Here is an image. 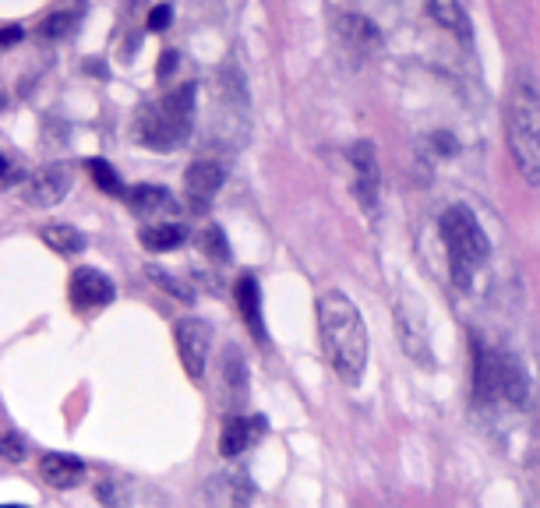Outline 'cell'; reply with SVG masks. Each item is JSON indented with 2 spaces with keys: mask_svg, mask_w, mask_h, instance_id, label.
<instances>
[{
  "mask_svg": "<svg viewBox=\"0 0 540 508\" xmlns=\"http://www.w3.org/2000/svg\"><path fill=\"white\" fill-rule=\"evenodd\" d=\"M318 332H322V350L329 357L339 381L357 385L368 367V325L353 307V300L339 290L322 293L318 300Z\"/></svg>",
  "mask_w": 540,
  "mask_h": 508,
  "instance_id": "obj_1",
  "label": "cell"
},
{
  "mask_svg": "<svg viewBox=\"0 0 540 508\" xmlns=\"http://www.w3.org/2000/svg\"><path fill=\"white\" fill-rule=\"evenodd\" d=\"M509 152L519 177L530 187H540V92L530 82H516L509 92Z\"/></svg>",
  "mask_w": 540,
  "mask_h": 508,
  "instance_id": "obj_2",
  "label": "cell"
},
{
  "mask_svg": "<svg viewBox=\"0 0 540 508\" xmlns=\"http://www.w3.org/2000/svg\"><path fill=\"white\" fill-rule=\"evenodd\" d=\"M195 82L177 85L163 99L149 103L138 117V138H142L145 149L152 152H173L188 142L191 135V120H195Z\"/></svg>",
  "mask_w": 540,
  "mask_h": 508,
  "instance_id": "obj_3",
  "label": "cell"
},
{
  "mask_svg": "<svg viewBox=\"0 0 540 508\" xmlns=\"http://www.w3.org/2000/svg\"><path fill=\"white\" fill-rule=\"evenodd\" d=\"M442 240L449 251V272L456 279L459 290H470L473 276H477L491 258V240L484 226L477 223L466 205H449L442 212Z\"/></svg>",
  "mask_w": 540,
  "mask_h": 508,
  "instance_id": "obj_4",
  "label": "cell"
},
{
  "mask_svg": "<svg viewBox=\"0 0 540 508\" xmlns=\"http://www.w3.org/2000/svg\"><path fill=\"white\" fill-rule=\"evenodd\" d=\"M473 353V399L477 406H488L495 399H505L512 406H526L530 385H526V371L512 353L491 350L480 339L470 343Z\"/></svg>",
  "mask_w": 540,
  "mask_h": 508,
  "instance_id": "obj_5",
  "label": "cell"
},
{
  "mask_svg": "<svg viewBox=\"0 0 540 508\" xmlns=\"http://www.w3.org/2000/svg\"><path fill=\"white\" fill-rule=\"evenodd\" d=\"M173 339H177V353L180 364L191 378H202L205 374V360H209V346H212V325L205 318H180L177 329H173Z\"/></svg>",
  "mask_w": 540,
  "mask_h": 508,
  "instance_id": "obj_6",
  "label": "cell"
},
{
  "mask_svg": "<svg viewBox=\"0 0 540 508\" xmlns=\"http://www.w3.org/2000/svg\"><path fill=\"white\" fill-rule=\"evenodd\" d=\"M350 166H353V195H357L360 209L368 212L371 219H378V184H382V173H378L375 145L371 142L353 145Z\"/></svg>",
  "mask_w": 540,
  "mask_h": 508,
  "instance_id": "obj_7",
  "label": "cell"
},
{
  "mask_svg": "<svg viewBox=\"0 0 540 508\" xmlns=\"http://www.w3.org/2000/svg\"><path fill=\"white\" fill-rule=\"evenodd\" d=\"M223 180H226V170H223V163H216V159H198V163H191L188 173H184L188 209L191 212H209L212 195L223 187Z\"/></svg>",
  "mask_w": 540,
  "mask_h": 508,
  "instance_id": "obj_8",
  "label": "cell"
},
{
  "mask_svg": "<svg viewBox=\"0 0 540 508\" xmlns=\"http://www.w3.org/2000/svg\"><path fill=\"white\" fill-rule=\"evenodd\" d=\"M396 322H399V339H403V350L410 353L413 360H420L424 367L435 364V357H431V346H428V325H424L420 304H413L410 297H403V300H399Z\"/></svg>",
  "mask_w": 540,
  "mask_h": 508,
  "instance_id": "obj_9",
  "label": "cell"
},
{
  "mask_svg": "<svg viewBox=\"0 0 540 508\" xmlns=\"http://www.w3.org/2000/svg\"><path fill=\"white\" fill-rule=\"evenodd\" d=\"M117 297V286L106 272L92 269H75L71 272V304L82 307V311H96V307H106L110 300Z\"/></svg>",
  "mask_w": 540,
  "mask_h": 508,
  "instance_id": "obj_10",
  "label": "cell"
},
{
  "mask_svg": "<svg viewBox=\"0 0 540 508\" xmlns=\"http://www.w3.org/2000/svg\"><path fill=\"white\" fill-rule=\"evenodd\" d=\"M71 180H75V170L68 163H50L29 180V205L36 209H46V205H57L68 198Z\"/></svg>",
  "mask_w": 540,
  "mask_h": 508,
  "instance_id": "obj_11",
  "label": "cell"
},
{
  "mask_svg": "<svg viewBox=\"0 0 540 508\" xmlns=\"http://www.w3.org/2000/svg\"><path fill=\"white\" fill-rule=\"evenodd\" d=\"M265 434V417H230L223 424V434H219V452L226 459L248 452L251 445H258Z\"/></svg>",
  "mask_w": 540,
  "mask_h": 508,
  "instance_id": "obj_12",
  "label": "cell"
},
{
  "mask_svg": "<svg viewBox=\"0 0 540 508\" xmlns=\"http://www.w3.org/2000/svg\"><path fill=\"white\" fill-rule=\"evenodd\" d=\"M237 307H240L244 325H248V332L255 336V343L258 346L269 343V332H265V318H262V286H258L255 276L237 279Z\"/></svg>",
  "mask_w": 540,
  "mask_h": 508,
  "instance_id": "obj_13",
  "label": "cell"
},
{
  "mask_svg": "<svg viewBox=\"0 0 540 508\" xmlns=\"http://www.w3.org/2000/svg\"><path fill=\"white\" fill-rule=\"evenodd\" d=\"M39 473H43V480L50 487L68 491V487H75L85 477V463L78 456H68V452H46L39 459Z\"/></svg>",
  "mask_w": 540,
  "mask_h": 508,
  "instance_id": "obj_14",
  "label": "cell"
},
{
  "mask_svg": "<svg viewBox=\"0 0 540 508\" xmlns=\"http://www.w3.org/2000/svg\"><path fill=\"white\" fill-rule=\"evenodd\" d=\"M339 36H343V43H350V50L360 53V57L382 43V32L375 29V22L360 15H339Z\"/></svg>",
  "mask_w": 540,
  "mask_h": 508,
  "instance_id": "obj_15",
  "label": "cell"
},
{
  "mask_svg": "<svg viewBox=\"0 0 540 508\" xmlns=\"http://www.w3.org/2000/svg\"><path fill=\"white\" fill-rule=\"evenodd\" d=\"M131 209L142 212V216H163V212H177L180 205L173 202V195L166 191V187H156V184H138L135 191L128 195Z\"/></svg>",
  "mask_w": 540,
  "mask_h": 508,
  "instance_id": "obj_16",
  "label": "cell"
},
{
  "mask_svg": "<svg viewBox=\"0 0 540 508\" xmlns=\"http://www.w3.org/2000/svg\"><path fill=\"white\" fill-rule=\"evenodd\" d=\"M209 498L219 505H244L251 498V477L248 473H219L209 480Z\"/></svg>",
  "mask_w": 540,
  "mask_h": 508,
  "instance_id": "obj_17",
  "label": "cell"
},
{
  "mask_svg": "<svg viewBox=\"0 0 540 508\" xmlns=\"http://www.w3.org/2000/svg\"><path fill=\"white\" fill-rule=\"evenodd\" d=\"M431 18H435L442 29H449L456 39L470 43L473 32H470V18L463 11V0H431Z\"/></svg>",
  "mask_w": 540,
  "mask_h": 508,
  "instance_id": "obj_18",
  "label": "cell"
},
{
  "mask_svg": "<svg viewBox=\"0 0 540 508\" xmlns=\"http://www.w3.org/2000/svg\"><path fill=\"white\" fill-rule=\"evenodd\" d=\"M39 237H43V244H50L57 254H82L85 251V233L78 230V226L71 223H46L39 226Z\"/></svg>",
  "mask_w": 540,
  "mask_h": 508,
  "instance_id": "obj_19",
  "label": "cell"
},
{
  "mask_svg": "<svg viewBox=\"0 0 540 508\" xmlns=\"http://www.w3.org/2000/svg\"><path fill=\"white\" fill-rule=\"evenodd\" d=\"M223 385L230 403H240V399L248 396V367L240 360V350H233V346L223 353Z\"/></svg>",
  "mask_w": 540,
  "mask_h": 508,
  "instance_id": "obj_20",
  "label": "cell"
},
{
  "mask_svg": "<svg viewBox=\"0 0 540 508\" xmlns=\"http://www.w3.org/2000/svg\"><path fill=\"white\" fill-rule=\"evenodd\" d=\"M188 240V230L180 223H152L142 230V244L149 247V251H173V247H180Z\"/></svg>",
  "mask_w": 540,
  "mask_h": 508,
  "instance_id": "obj_21",
  "label": "cell"
},
{
  "mask_svg": "<svg viewBox=\"0 0 540 508\" xmlns=\"http://www.w3.org/2000/svg\"><path fill=\"white\" fill-rule=\"evenodd\" d=\"M78 18H82V8H68V11H53V15L43 18V25H39V36L43 39H64L71 29L78 25Z\"/></svg>",
  "mask_w": 540,
  "mask_h": 508,
  "instance_id": "obj_22",
  "label": "cell"
},
{
  "mask_svg": "<svg viewBox=\"0 0 540 508\" xmlns=\"http://www.w3.org/2000/svg\"><path fill=\"white\" fill-rule=\"evenodd\" d=\"M145 276H149L152 283L159 286V290H166V293H170V297L184 300V304H191V300H195V290H191V286H184V283H180L177 276H173V272L159 269V265H145Z\"/></svg>",
  "mask_w": 540,
  "mask_h": 508,
  "instance_id": "obj_23",
  "label": "cell"
},
{
  "mask_svg": "<svg viewBox=\"0 0 540 508\" xmlns=\"http://www.w3.org/2000/svg\"><path fill=\"white\" fill-rule=\"evenodd\" d=\"M85 166H89L99 191H106V195H124V180H120V173L113 170V163H106V159H85Z\"/></svg>",
  "mask_w": 540,
  "mask_h": 508,
  "instance_id": "obj_24",
  "label": "cell"
},
{
  "mask_svg": "<svg viewBox=\"0 0 540 508\" xmlns=\"http://www.w3.org/2000/svg\"><path fill=\"white\" fill-rule=\"evenodd\" d=\"M202 251L209 254V258H216V262H230L233 258L230 240H226V233L219 230V226H209V230L202 233Z\"/></svg>",
  "mask_w": 540,
  "mask_h": 508,
  "instance_id": "obj_25",
  "label": "cell"
},
{
  "mask_svg": "<svg viewBox=\"0 0 540 508\" xmlns=\"http://www.w3.org/2000/svg\"><path fill=\"white\" fill-rule=\"evenodd\" d=\"M25 456H29V441H25L22 434L15 431L0 434V459H4V463H22Z\"/></svg>",
  "mask_w": 540,
  "mask_h": 508,
  "instance_id": "obj_26",
  "label": "cell"
},
{
  "mask_svg": "<svg viewBox=\"0 0 540 508\" xmlns=\"http://www.w3.org/2000/svg\"><path fill=\"white\" fill-rule=\"evenodd\" d=\"M173 22V4H156V8L149 11V32H166Z\"/></svg>",
  "mask_w": 540,
  "mask_h": 508,
  "instance_id": "obj_27",
  "label": "cell"
},
{
  "mask_svg": "<svg viewBox=\"0 0 540 508\" xmlns=\"http://www.w3.org/2000/svg\"><path fill=\"white\" fill-rule=\"evenodd\" d=\"M22 39H25L22 25H4V29H0V46H15L22 43Z\"/></svg>",
  "mask_w": 540,
  "mask_h": 508,
  "instance_id": "obj_28",
  "label": "cell"
},
{
  "mask_svg": "<svg viewBox=\"0 0 540 508\" xmlns=\"http://www.w3.org/2000/svg\"><path fill=\"white\" fill-rule=\"evenodd\" d=\"M177 64H180V53H163V60H159V68H156V75L159 78H170L173 71H177Z\"/></svg>",
  "mask_w": 540,
  "mask_h": 508,
  "instance_id": "obj_29",
  "label": "cell"
},
{
  "mask_svg": "<svg viewBox=\"0 0 540 508\" xmlns=\"http://www.w3.org/2000/svg\"><path fill=\"white\" fill-rule=\"evenodd\" d=\"M0 180H4V184H11V180H15V173H11V163H8V156H4V152H0Z\"/></svg>",
  "mask_w": 540,
  "mask_h": 508,
  "instance_id": "obj_30",
  "label": "cell"
},
{
  "mask_svg": "<svg viewBox=\"0 0 540 508\" xmlns=\"http://www.w3.org/2000/svg\"><path fill=\"white\" fill-rule=\"evenodd\" d=\"M435 142H438V152H456V142H452V135H435Z\"/></svg>",
  "mask_w": 540,
  "mask_h": 508,
  "instance_id": "obj_31",
  "label": "cell"
},
{
  "mask_svg": "<svg viewBox=\"0 0 540 508\" xmlns=\"http://www.w3.org/2000/svg\"><path fill=\"white\" fill-rule=\"evenodd\" d=\"M0 106H4V92H0Z\"/></svg>",
  "mask_w": 540,
  "mask_h": 508,
  "instance_id": "obj_32",
  "label": "cell"
}]
</instances>
